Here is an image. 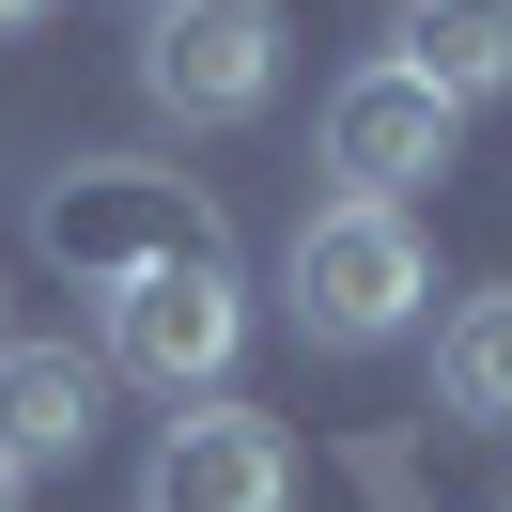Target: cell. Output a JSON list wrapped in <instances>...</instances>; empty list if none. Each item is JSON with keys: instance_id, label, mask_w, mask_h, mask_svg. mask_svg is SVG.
Returning a JSON list of instances; mask_svg holds the SVG:
<instances>
[{"instance_id": "6da1fadb", "label": "cell", "mask_w": 512, "mask_h": 512, "mask_svg": "<svg viewBox=\"0 0 512 512\" xmlns=\"http://www.w3.org/2000/svg\"><path fill=\"white\" fill-rule=\"evenodd\" d=\"M32 249L63 264L78 295H125V280H156V264H233L218 202H202L187 171H140V156H63L32 187Z\"/></svg>"}, {"instance_id": "7a4b0ae2", "label": "cell", "mask_w": 512, "mask_h": 512, "mask_svg": "<svg viewBox=\"0 0 512 512\" xmlns=\"http://www.w3.org/2000/svg\"><path fill=\"white\" fill-rule=\"evenodd\" d=\"M280 295H295V326L326 357H373V342H404L435 311V249H419L404 202H311L295 249H280Z\"/></svg>"}, {"instance_id": "3957f363", "label": "cell", "mask_w": 512, "mask_h": 512, "mask_svg": "<svg viewBox=\"0 0 512 512\" xmlns=\"http://www.w3.org/2000/svg\"><path fill=\"white\" fill-rule=\"evenodd\" d=\"M94 311H109V357H94V373H140L156 404H202V388L249 357V280H233V264H156V280L94 295Z\"/></svg>"}, {"instance_id": "277c9868", "label": "cell", "mask_w": 512, "mask_h": 512, "mask_svg": "<svg viewBox=\"0 0 512 512\" xmlns=\"http://www.w3.org/2000/svg\"><path fill=\"white\" fill-rule=\"evenodd\" d=\"M140 94L171 125H249L280 94V0H156L140 16Z\"/></svg>"}, {"instance_id": "5b68a950", "label": "cell", "mask_w": 512, "mask_h": 512, "mask_svg": "<svg viewBox=\"0 0 512 512\" xmlns=\"http://www.w3.org/2000/svg\"><path fill=\"white\" fill-rule=\"evenodd\" d=\"M140 512H295V435L264 404H233V388H202L140 450Z\"/></svg>"}, {"instance_id": "8992f818", "label": "cell", "mask_w": 512, "mask_h": 512, "mask_svg": "<svg viewBox=\"0 0 512 512\" xmlns=\"http://www.w3.org/2000/svg\"><path fill=\"white\" fill-rule=\"evenodd\" d=\"M450 156H466V109L419 94L404 63H357L342 94H326V171H342V202H419Z\"/></svg>"}, {"instance_id": "52a82bcc", "label": "cell", "mask_w": 512, "mask_h": 512, "mask_svg": "<svg viewBox=\"0 0 512 512\" xmlns=\"http://www.w3.org/2000/svg\"><path fill=\"white\" fill-rule=\"evenodd\" d=\"M94 419H109V373L94 357H63V342H0V466L32 481V466H78L94 450Z\"/></svg>"}, {"instance_id": "ba28073f", "label": "cell", "mask_w": 512, "mask_h": 512, "mask_svg": "<svg viewBox=\"0 0 512 512\" xmlns=\"http://www.w3.org/2000/svg\"><path fill=\"white\" fill-rule=\"evenodd\" d=\"M388 63H404L419 94H450V109L512 94V0H404V16H388Z\"/></svg>"}, {"instance_id": "9c48e42d", "label": "cell", "mask_w": 512, "mask_h": 512, "mask_svg": "<svg viewBox=\"0 0 512 512\" xmlns=\"http://www.w3.org/2000/svg\"><path fill=\"white\" fill-rule=\"evenodd\" d=\"M435 404H450V419H481V435H512V280H497V295H466V311L435 326Z\"/></svg>"}, {"instance_id": "30bf717a", "label": "cell", "mask_w": 512, "mask_h": 512, "mask_svg": "<svg viewBox=\"0 0 512 512\" xmlns=\"http://www.w3.org/2000/svg\"><path fill=\"white\" fill-rule=\"evenodd\" d=\"M32 16H47V0H0V32H32Z\"/></svg>"}, {"instance_id": "8fae6325", "label": "cell", "mask_w": 512, "mask_h": 512, "mask_svg": "<svg viewBox=\"0 0 512 512\" xmlns=\"http://www.w3.org/2000/svg\"><path fill=\"white\" fill-rule=\"evenodd\" d=\"M0 512H16V466H0Z\"/></svg>"}, {"instance_id": "7c38bea8", "label": "cell", "mask_w": 512, "mask_h": 512, "mask_svg": "<svg viewBox=\"0 0 512 512\" xmlns=\"http://www.w3.org/2000/svg\"><path fill=\"white\" fill-rule=\"evenodd\" d=\"M140 16H156V0H140Z\"/></svg>"}]
</instances>
